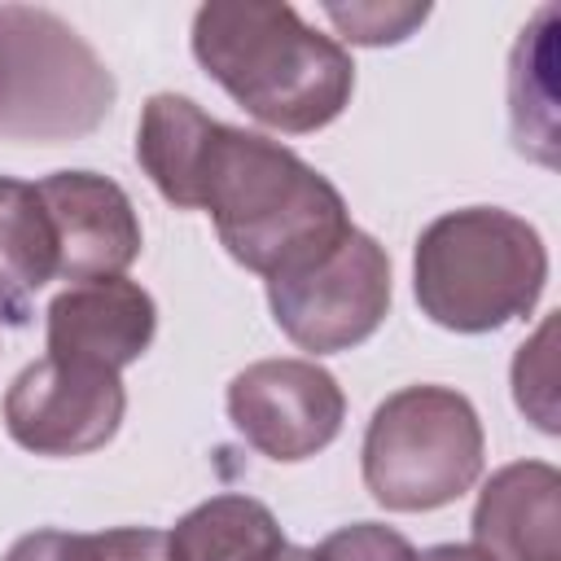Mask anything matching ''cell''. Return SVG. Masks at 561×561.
Returning <instances> with one entry per match:
<instances>
[{"instance_id":"10","label":"cell","mask_w":561,"mask_h":561,"mask_svg":"<svg viewBox=\"0 0 561 561\" xmlns=\"http://www.w3.org/2000/svg\"><path fill=\"white\" fill-rule=\"evenodd\" d=\"M158 333V307L149 289L127 276L79 280L48 302V355L123 373Z\"/></svg>"},{"instance_id":"11","label":"cell","mask_w":561,"mask_h":561,"mask_svg":"<svg viewBox=\"0 0 561 561\" xmlns=\"http://www.w3.org/2000/svg\"><path fill=\"white\" fill-rule=\"evenodd\" d=\"M473 543L495 561H561V473L548 460H513L473 504Z\"/></svg>"},{"instance_id":"19","label":"cell","mask_w":561,"mask_h":561,"mask_svg":"<svg viewBox=\"0 0 561 561\" xmlns=\"http://www.w3.org/2000/svg\"><path fill=\"white\" fill-rule=\"evenodd\" d=\"M101 557L105 561H171V543H167V530L118 526V530H101Z\"/></svg>"},{"instance_id":"17","label":"cell","mask_w":561,"mask_h":561,"mask_svg":"<svg viewBox=\"0 0 561 561\" xmlns=\"http://www.w3.org/2000/svg\"><path fill=\"white\" fill-rule=\"evenodd\" d=\"M307 561H421V552L381 522H351L307 548Z\"/></svg>"},{"instance_id":"6","label":"cell","mask_w":561,"mask_h":561,"mask_svg":"<svg viewBox=\"0 0 561 561\" xmlns=\"http://www.w3.org/2000/svg\"><path fill=\"white\" fill-rule=\"evenodd\" d=\"M267 302L298 351H351L368 342L390 311V259L377 237L351 228L320 263L267 280Z\"/></svg>"},{"instance_id":"13","label":"cell","mask_w":561,"mask_h":561,"mask_svg":"<svg viewBox=\"0 0 561 561\" xmlns=\"http://www.w3.org/2000/svg\"><path fill=\"white\" fill-rule=\"evenodd\" d=\"M171 561H280L285 535L267 504L250 495H210L171 530Z\"/></svg>"},{"instance_id":"15","label":"cell","mask_w":561,"mask_h":561,"mask_svg":"<svg viewBox=\"0 0 561 561\" xmlns=\"http://www.w3.org/2000/svg\"><path fill=\"white\" fill-rule=\"evenodd\" d=\"M552 333H557V320L548 316L539 324V333L517 351L513 359V394H517V408L530 412V421L543 430V434H557V390H552Z\"/></svg>"},{"instance_id":"21","label":"cell","mask_w":561,"mask_h":561,"mask_svg":"<svg viewBox=\"0 0 561 561\" xmlns=\"http://www.w3.org/2000/svg\"><path fill=\"white\" fill-rule=\"evenodd\" d=\"M280 561H307V548H294V543H285V552H280Z\"/></svg>"},{"instance_id":"3","label":"cell","mask_w":561,"mask_h":561,"mask_svg":"<svg viewBox=\"0 0 561 561\" xmlns=\"http://www.w3.org/2000/svg\"><path fill=\"white\" fill-rule=\"evenodd\" d=\"M548 280V250L535 224L500 206L438 215L412 254L421 311L451 333H495L535 311Z\"/></svg>"},{"instance_id":"16","label":"cell","mask_w":561,"mask_h":561,"mask_svg":"<svg viewBox=\"0 0 561 561\" xmlns=\"http://www.w3.org/2000/svg\"><path fill=\"white\" fill-rule=\"evenodd\" d=\"M324 13L342 31V39L381 48V44L408 39L430 18V4H381V0L377 4H324Z\"/></svg>"},{"instance_id":"20","label":"cell","mask_w":561,"mask_h":561,"mask_svg":"<svg viewBox=\"0 0 561 561\" xmlns=\"http://www.w3.org/2000/svg\"><path fill=\"white\" fill-rule=\"evenodd\" d=\"M421 561H495V557L482 552L478 543H434L421 552Z\"/></svg>"},{"instance_id":"9","label":"cell","mask_w":561,"mask_h":561,"mask_svg":"<svg viewBox=\"0 0 561 561\" xmlns=\"http://www.w3.org/2000/svg\"><path fill=\"white\" fill-rule=\"evenodd\" d=\"M57 232V276L101 280L123 276L140 259V219L131 197L96 171H53L39 184Z\"/></svg>"},{"instance_id":"7","label":"cell","mask_w":561,"mask_h":561,"mask_svg":"<svg viewBox=\"0 0 561 561\" xmlns=\"http://www.w3.org/2000/svg\"><path fill=\"white\" fill-rule=\"evenodd\" d=\"M127 412L123 377L70 359L26 364L4 394V430L35 456H88L105 447Z\"/></svg>"},{"instance_id":"8","label":"cell","mask_w":561,"mask_h":561,"mask_svg":"<svg viewBox=\"0 0 561 561\" xmlns=\"http://www.w3.org/2000/svg\"><path fill=\"white\" fill-rule=\"evenodd\" d=\"M228 421L254 451L294 465L342 434L346 394L316 359H259L232 377Z\"/></svg>"},{"instance_id":"18","label":"cell","mask_w":561,"mask_h":561,"mask_svg":"<svg viewBox=\"0 0 561 561\" xmlns=\"http://www.w3.org/2000/svg\"><path fill=\"white\" fill-rule=\"evenodd\" d=\"M4 561H105V557H101V535L31 530L4 552Z\"/></svg>"},{"instance_id":"4","label":"cell","mask_w":561,"mask_h":561,"mask_svg":"<svg viewBox=\"0 0 561 561\" xmlns=\"http://www.w3.org/2000/svg\"><path fill=\"white\" fill-rule=\"evenodd\" d=\"M482 451V421L460 390L403 386L364 430V486L390 513H430L478 482Z\"/></svg>"},{"instance_id":"2","label":"cell","mask_w":561,"mask_h":561,"mask_svg":"<svg viewBox=\"0 0 561 561\" xmlns=\"http://www.w3.org/2000/svg\"><path fill=\"white\" fill-rule=\"evenodd\" d=\"M193 57L263 127L307 136L329 127L355 92V61L276 0H210L193 13Z\"/></svg>"},{"instance_id":"1","label":"cell","mask_w":561,"mask_h":561,"mask_svg":"<svg viewBox=\"0 0 561 561\" xmlns=\"http://www.w3.org/2000/svg\"><path fill=\"white\" fill-rule=\"evenodd\" d=\"M136 162L180 210H206L224 250L263 280L320 263L355 228L342 193L289 145L158 92L140 110Z\"/></svg>"},{"instance_id":"12","label":"cell","mask_w":561,"mask_h":561,"mask_svg":"<svg viewBox=\"0 0 561 561\" xmlns=\"http://www.w3.org/2000/svg\"><path fill=\"white\" fill-rule=\"evenodd\" d=\"M57 276V232L35 184L0 175V320L22 324L31 298Z\"/></svg>"},{"instance_id":"5","label":"cell","mask_w":561,"mask_h":561,"mask_svg":"<svg viewBox=\"0 0 561 561\" xmlns=\"http://www.w3.org/2000/svg\"><path fill=\"white\" fill-rule=\"evenodd\" d=\"M114 105L105 61L48 9L0 4V136L75 140Z\"/></svg>"},{"instance_id":"14","label":"cell","mask_w":561,"mask_h":561,"mask_svg":"<svg viewBox=\"0 0 561 561\" xmlns=\"http://www.w3.org/2000/svg\"><path fill=\"white\" fill-rule=\"evenodd\" d=\"M552 22L557 9L543 4L535 22L522 31L513 48V70H508V101H513V136L517 149L526 153L535 140L548 145L543 153L552 158Z\"/></svg>"}]
</instances>
